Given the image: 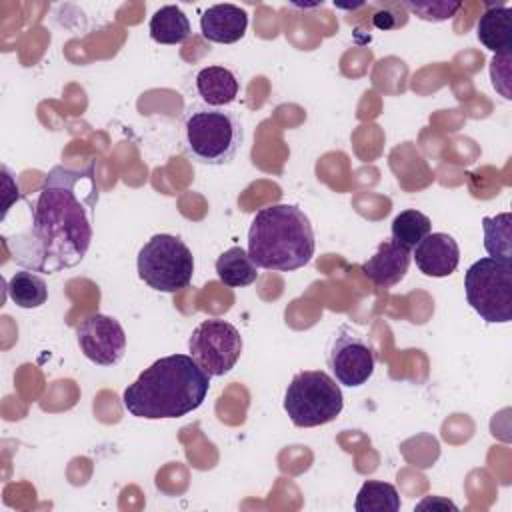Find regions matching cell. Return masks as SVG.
I'll return each mask as SVG.
<instances>
[{
    "label": "cell",
    "instance_id": "1",
    "mask_svg": "<svg viewBox=\"0 0 512 512\" xmlns=\"http://www.w3.org/2000/svg\"><path fill=\"white\" fill-rule=\"evenodd\" d=\"M100 192L94 164L54 166L32 208L30 228L6 240L16 264L54 274L80 264L92 242V224Z\"/></svg>",
    "mask_w": 512,
    "mask_h": 512
},
{
    "label": "cell",
    "instance_id": "2",
    "mask_svg": "<svg viewBox=\"0 0 512 512\" xmlns=\"http://www.w3.org/2000/svg\"><path fill=\"white\" fill-rule=\"evenodd\" d=\"M210 376L186 354L158 358L122 392L124 408L146 420L182 418L202 406Z\"/></svg>",
    "mask_w": 512,
    "mask_h": 512
},
{
    "label": "cell",
    "instance_id": "3",
    "mask_svg": "<svg viewBox=\"0 0 512 512\" xmlns=\"http://www.w3.org/2000/svg\"><path fill=\"white\" fill-rule=\"evenodd\" d=\"M314 230L294 204H274L256 212L248 228V256L258 268L292 272L314 256Z\"/></svg>",
    "mask_w": 512,
    "mask_h": 512
},
{
    "label": "cell",
    "instance_id": "4",
    "mask_svg": "<svg viewBox=\"0 0 512 512\" xmlns=\"http://www.w3.org/2000/svg\"><path fill=\"white\" fill-rule=\"evenodd\" d=\"M180 142L184 154L194 162L224 166L238 154L244 142V128L232 110L192 104L182 116Z\"/></svg>",
    "mask_w": 512,
    "mask_h": 512
},
{
    "label": "cell",
    "instance_id": "5",
    "mask_svg": "<svg viewBox=\"0 0 512 512\" xmlns=\"http://www.w3.org/2000/svg\"><path fill=\"white\" fill-rule=\"evenodd\" d=\"M282 404L294 426L314 428L340 416L344 396L336 380L324 370H302L290 380Z\"/></svg>",
    "mask_w": 512,
    "mask_h": 512
},
{
    "label": "cell",
    "instance_id": "6",
    "mask_svg": "<svg viewBox=\"0 0 512 512\" xmlns=\"http://www.w3.org/2000/svg\"><path fill=\"white\" fill-rule=\"evenodd\" d=\"M466 300L474 312L490 324L512 320V260L480 258L464 276Z\"/></svg>",
    "mask_w": 512,
    "mask_h": 512
},
{
    "label": "cell",
    "instance_id": "7",
    "mask_svg": "<svg viewBox=\"0 0 512 512\" xmlns=\"http://www.w3.org/2000/svg\"><path fill=\"white\" fill-rule=\"evenodd\" d=\"M138 276L152 290L178 292L192 282L194 256L174 234H154L138 252Z\"/></svg>",
    "mask_w": 512,
    "mask_h": 512
},
{
    "label": "cell",
    "instance_id": "8",
    "mask_svg": "<svg viewBox=\"0 0 512 512\" xmlns=\"http://www.w3.org/2000/svg\"><path fill=\"white\" fill-rule=\"evenodd\" d=\"M242 346L238 328L222 318L202 320L188 338L190 356L210 378L228 374L236 366Z\"/></svg>",
    "mask_w": 512,
    "mask_h": 512
},
{
    "label": "cell",
    "instance_id": "9",
    "mask_svg": "<svg viewBox=\"0 0 512 512\" xmlns=\"http://www.w3.org/2000/svg\"><path fill=\"white\" fill-rule=\"evenodd\" d=\"M374 366L376 356L368 342L348 326H340L328 350V368L334 380L350 388L362 386L374 374Z\"/></svg>",
    "mask_w": 512,
    "mask_h": 512
},
{
    "label": "cell",
    "instance_id": "10",
    "mask_svg": "<svg viewBox=\"0 0 512 512\" xmlns=\"http://www.w3.org/2000/svg\"><path fill=\"white\" fill-rule=\"evenodd\" d=\"M80 352L98 366H114L126 352V334L114 316L92 314L76 328Z\"/></svg>",
    "mask_w": 512,
    "mask_h": 512
},
{
    "label": "cell",
    "instance_id": "11",
    "mask_svg": "<svg viewBox=\"0 0 512 512\" xmlns=\"http://www.w3.org/2000/svg\"><path fill=\"white\" fill-rule=\"evenodd\" d=\"M412 258L424 276L444 278L458 268L460 248L450 234L432 232L414 246Z\"/></svg>",
    "mask_w": 512,
    "mask_h": 512
},
{
    "label": "cell",
    "instance_id": "12",
    "mask_svg": "<svg viewBox=\"0 0 512 512\" xmlns=\"http://www.w3.org/2000/svg\"><path fill=\"white\" fill-rule=\"evenodd\" d=\"M410 260V250H406L390 238L376 248V252L360 266V270L372 284L380 288H390L406 276Z\"/></svg>",
    "mask_w": 512,
    "mask_h": 512
},
{
    "label": "cell",
    "instance_id": "13",
    "mask_svg": "<svg viewBox=\"0 0 512 512\" xmlns=\"http://www.w3.org/2000/svg\"><path fill=\"white\" fill-rule=\"evenodd\" d=\"M248 28V14L234 4H214L200 16V32L208 42L234 44Z\"/></svg>",
    "mask_w": 512,
    "mask_h": 512
},
{
    "label": "cell",
    "instance_id": "14",
    "mask_svg": "<svg viewBox=\"0 0 512 512\" xmlns=\"http://www.w3.org/2000/svg\"><path fill=\"white\" fill-rule=\"evenodd\" d=\"M476 36L484 48L494 54L512 48V10L504 4H488L476 24Z\"/></svg>",
    "mask_w": 512,
    "mask_h": 512
},
{
    "label": "cell",
    "instance_id": "15",
    "mask_svg": "<svg viewBox=\"0 0 512 512\" xmlns=\"http://www.w3.org/2000/svg\"><path fill=\"white\" fill-rule=\"evenodd\" d=\"M196 92L204 100V104L214 108H224L232 104L238 96V78L226 66H206L196 78Z\"/></svg>",
    "mask_w": 512,
    "mask_h": 512
},
{
    "label": "cell",
    "instance_id": "16",
    "mask_svg": "<svg viewBox=\"0 0 512 512\" xmlns=\"http://www.w3.org/2000/svg\"><path fill=\"white\" fill-rule=\"evenodd\" d=\"M148 32L154 42L172 46L182 44L192 34V28L188 16L178 6L166 4L152 14L148 22Z\"/></svg>",
    "mask_w": 512,
    "mask_h": 512
},
{
    "label": "cell",
    "instance_id": "17",
    "mask_svg": "<svg viewBox=\"0 0 512 512\" xmlns=\"http://www.w3.org/2000/svg\"><path fill=\"white\" fill-rule=\"evenodd\" d=\"M218 280L230 288L250 286L258 278V266L248 256V250L232 246L216 258Z\"/></svg>",
    "mask_w": 512,
    "mask_h": 512
},
{
    "label": "cell",
    "instance_id": "18",
    "mask_svg": "<svg viewBox=\"0 0 512 512\" xmlns=\"http://www.w3.org/2000/svg\"><path fill=\"white\" fill-rule=\"evenodd\" d=\"M6 292L10 300L18 308H40L48 300V286L42 276L34 274V270H18L6 284Z\"/></svg>",
    "mask_w": 512,
    "mask_h": 512
},
{
    "label": "cell",
    "instance_id": "19",
    "mask_svg": "<svg viewBox=\"0 0 512 512\" xmlns=\"http://www.w3.org/2000/svg\"><path fill=\"white\" fill-rule=\"evenodd\" d=\"M356 512H398L400 510V494L398 490L382 480H368L360 486L356 500Z\"/></svg>",
    "mask_w": 512,
    "mask_h": 512
},
{
    "label": "cell",
    "instance_id": "20",
    "mask_svg": "<svg viewBox=\"0 0 512 512\" xmlns=\"http://www.w3.org/2000/svg\"><path fill=\"white\" fill-rule=\"evenodd\" d=\"M432 222L426 214H422L420 210H402L400 214L394 216L392 226H390V234L392 240L400 246H404L406 250H414V246L430 234Z\"/></svg>",
    "mask_w": 512,
    "mask_h": 512
},
{
    "label": "cell",
    "instance_id": "21",
    "mask_svg": "<svg viewBox=\"0 0 512 512\" xmlns=\"http://www.w3.org/2000/svg\"><path fill=\"white\" fill-rule=\"evenodd\" d=\"M484 248L492 258L512 260V214L504 212L492 218H482Z\"/></svg>",
    "mask_w": 512,
    "mask_h": 512
},
{
    "label": "cell",
    "instance_id": "22",
    "mask_svg": "<svg viewBox=\"0 0 512 512\" xmlns=\"http://www.w3.org/2000/svg\"><path fill=\"white\" fill-rule=\"evenodd\" d=\"M412 14L428 22H442L452 18L460 10V2H404Z\"/></svg>",
    "mask_w": 512,
    "mask_h": 512
},
{
    "label": "cell",
    "instance_id": "23",
    "mask_svg": "<svg viewBox=\"0 0 512 512\" xmlns=\"http://www.w3.org/2000/svg\"><path fill=\"white\" fill-rule=\"evenodd\" d=\"M490 78L492 86L506 98L510 100V52L496 54L490 62Z\"/></svg>",
    "mask_w": 512,
    "mask_h": 512
},
{
    "label": "cell",
    "instance_id": "24",
    "mask_svg": "<svg viewBox=\"0 0 512 512\" xmlns=\"http://www.w3.org/2000/svg\"><path fill=\"white\" fill-rule=\"evenodd\" d=\"M426 506H432V508H442V510H446V508H452V510H456V504H452L450 500H444V498H426V500H422L416 508L418 510H424Z\"/></svg>",
    "mask_w": 512,
    "mask_h": 512
}]
</instances>
